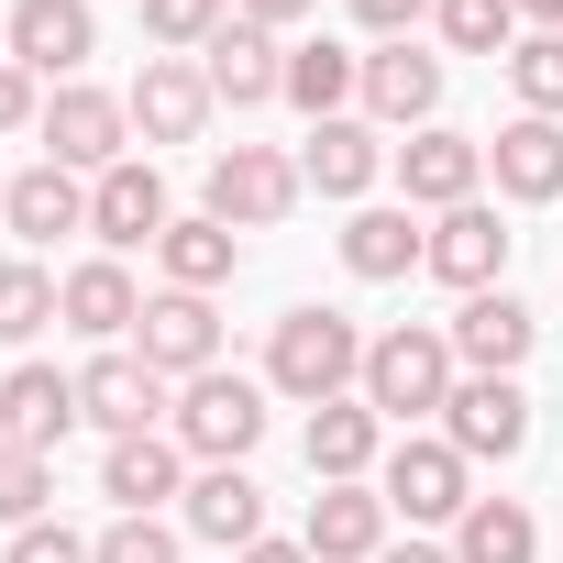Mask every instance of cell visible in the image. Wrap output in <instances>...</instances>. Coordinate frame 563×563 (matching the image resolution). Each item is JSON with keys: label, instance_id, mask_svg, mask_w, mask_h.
<instances>
[{"label": "cell", "instance_id": "6da1fadb", "mask_svg": "<svg viewBox=\"0 0 563 563\" xmlns=\"http://www.w3.org/2000/svg\"><path fill=\"white\" fill-rule=\"evenodd\" d=\"M265 387L299 398V409L354 398V387H365V332H354L343 310H288V321L265 332Z\"/></svg>", "mask_w": 563, "mask_h": 563}, {"label": "cell", "instance_id": "7a4b0ae2", "mask_svg": "<svg viewBox=\"0 0 563 563\" xmlns=\"http://www.w3.org/2000/svg\"><path fill=\"white\" fill-rule=\"evenodd\" d=\"M453 387H464V376H453V332L398 321V332L365 343V409H376V420H431Z\"/></svg>", "mask_w": 563, "mask_h": 563}, {"label": "cell", "instance_id": "3957f363", "mask_svg": "<svg viewBox=\"0 0 563 563\" xmlns=\"http://www.w3.org/2000/svg\"><path fill=\"white\" fill-rule=\"evenodd\" d=\"M254 442H265V376L210 365V376L177 387V453H199V464H243Z\"/></svg>", "mask_w": 563, "mask_h": 563}, {"label": "cell", "instance_id": "277c9868", "mask_svg": "<svg viewBox=\"0 0 563 563\" xmlns=\"http://www.w3.org/2000/svg\"><path fill=\"white\" fill-rule=\"evenodd\" d=\"M34 133H45V166H67V177H111V166L133 155V144H122V133H133V111H122L111 89H89V78H67V89L45 100V122H34Z\"/></svg>", "mask_w": 563, "mask_h": 563}, {"label": "cell", "instance_id": "5b68a950", "mask_svg": "<svg viewBox=\"0 0 563 563\" xmlns=\"http://www.w3.org/2000/svg\"><path fill=\"white\" fill-rule=\"evenodd\" d=\"M464 475H475V464H464L442 431H409V442L376 464V497H387V519H409V530H420V519H464V508H475V486H464Z\"/></svg>", "mask_w": 563, "mask_h": 563}, {"label": "cell", "instance_id": "8992f818", "mask_svg": "<svg viewBox=\"0 0 563 563\" xmlns=\"http://www.w3.org/2000/svg\"><path fill=\"white\" fill-rule=\"evenodd\" d=\"M288 210H299V155H276V144H221L210 155V221L265 232V221H288Z\"/></svg>", "mask_w": 563, "mask_h": 563}, {"label": "cell", "instance_id": "52a82bcc", "mask_svg": "<svg viewBox=\"0 0 563 563\" xmlns=\"http://www.w3.org/2000/svg\"><path fill=\"white\" fill-rule=\"evenodd\" d=\"M133 354H144L166 387H188V376H210V365H221V310H210L199 288H166V299H144Z\"/></svg>", "mask_w": 563, "mask_h": 563}, {"label": "cell", "instance_id": "ba28073f", "mask_svg": "<svg viewBox=\"0 0 563 563\" xmlns=\"http://www.w3.org/2000/svg\"><path fill=\"white\" fill-rule=\"evenodd\" d=\"M442 442H453L464 464L530 453V398H519V376H464V387L442 398Z\"/></svg>", "mask_w": 563, "mask_h": 563}, {"label": "cell", "instance_id": "9c48e42d", "mask_svg": "<svg viewBox=\"0 0 563 563\" xmlns=\"http://www.w3.org/2000/svg\"><path fill=\"white\" fill-rule=\"evenodd\" d=\"M0 45H12V67L23 78H78L89 67V45H100V23H89V0H12L0 12Z\"/></svg>", "mask_w": 563, "mask_h": 563}, {"label": "cell", "instance_id": "30bf717a", "mask_svg": "<svg viewBox=\"0 0 563 563\" xmlns=\"http://www.w3.org/2000/svg\"><path fill=\"white\" fill-rule=\"evenodd\" d=\"M508 243H519V232H508L486 199H464V210L431 221V254H420V265L442 276L453 299H475V288H508Z\"/></svg>", "mask_w": 563, "mask_h": 563}, {"label": "cell", "instance_id": "8fae6325", "mask_svg": "<svg viewBox=\"0 0 563 563\" xmlns=\"http://www.w3.org/2000/svg\"><path fill=\"white\" fill-rule=\"evenodd\" d=\"M199 78H210V100H232V111H265V100H288V45H276L265 23H221L210 45H199Z\"/></svg>", "mask_w": 563, "mask_h": 563}, {"label": "cell", "instance_id": "7c38bea8", "mask_svg": "<svg viewBox=\"0 0 563 563\" xmlns=\"http://www.w3.org/2000/svg\"><path fill=\"white\" fill-rule=\"evenodd\" d=\"M122 111H133V133H144V144H199L221 100H210V78H199L188 56H144V78H133V100H122Z\"/></svg>", "mask_w": 563, "mask_h": 563}, {"label": "cell", "instance_id": "4fadbf2b", "mask_svg": "<svg viewBox=\"0 0 563 563\" xmlns=\"http://www.w3.org/2000/svg\"><path fill=\"white\" fill-rule=\"evenodd\" d=\"M398 188H409V210H464V199L486 188V144H475V133L420 122V133L398 144Z\"/></svg>", "mask_w": 563, "mask_h": 563}, {"label": "cell", "instance_id": "5bb4252c", "mask_svg": "<svg viewBox=\"0 0 563 563\" xmlns=\"http://www.w3.org/2000/svg\"><path fill=\"white\" fill-rule=\"evenodd\" d=\"M166 177H155V155H122L111 177H89V232L111 243V254H133V243H166Z\"/></svg>", "mask_w": 563, "mask_h": 563}, {"label": "cell", "instance_id": "9a60e30c", "mask_svg": "<svg viewBox=\"0 0 563 563\" xmlns=\"http://www.w3.org/2000/svg\"><path fill=\"white\" fill-rule=\"evenodd\" d=\"M177 398H166V376L144 365V354H100V365H78V420H100L111 442H133V431H155Z\"/></svg>", "mask_w": 563, "mask_h": 563}, {"label": "cell", "instance_id": "2e32d148", "mask_svg": "<svg viewBox=\"0 0 563 563\" xmlns=\"http://www.w3.org/2000/svg\"><path fill=\"white\" fill-rule=\"evenodd\" d=\"M100 497H111L122 519H155L166 497H188V453H177V431H133V442H111V453H100Z\"/></svg>", "mask_w": 563, "mask_h": 563}, {"label": "cell", "instance_id": "e0dca14e", "mask_svg": "<svg viewBox=\"0 0 563 563\" xmlns=\"http://www.w3.org/2000/svg\"><path fill=\"white\" fill-rule=\"evenodd\" d=\"M530 343H541V321H530L508 288H475V299L453 310V365H475V376H519Z\"/></svg>", "mask_w": 563, "mask_h": 563}, {"label": "cell", "instance_id": "ac0fdd59", "mask_svg": "<svg viewBox=\"0 0 563 563\" xmlns=\"http://www.w3.org/2000/svg\"><path fill=\"white\" fill-rule=\"evenodd\" d=\"M67 431H78V376H56V365H12L0 376V442L56 453Z\"/></svg>", "mask_w": 563, "mask_h": 563}, {"label": "cell", "instance_id": "d6986e66", "mask_svg": "<svg viewBox=\"0 0 563 563\" xmlns=\"http://www.w3.org/2000/svg\"><path fill=\"white\" fill-rule=\"evenodd\" d=\"M486 177H497V199H519V210H541V199H563V122H541V111H519L497 144H486Z\"/></svg>", "mask_w": 563, "mask_h": 563}, {"label": "cell", "instance_id": "ffe728a7", "mask_svg": "<svg viewBox=\"0 0 563 563\" xmlns=\"http://www.w3.org/2000/svg\"><path fill=\"white\" fill-rule=\"evenodd\" d=\"M354 100H365L376 122H409V133H420V122L442 111V56H420V45L398 34V45L365 56V89H354Z\"/></svg>", "mask_w": 563, "mask_h": 563}, {"label": "cell", "instance_id": "44dd1931", "mask_svg": "<svg viewBox=\"0 0 563 563\" xmlns=\"http://www.w3.org/2000/svg\"><path fill=\"white\" fill-rule=\"evenodd\" d=\"M376 166H387V144H376V122H310V144H299V188H321V199H365L376 188Z\"/></svg>", "mask_w": 563, "mask_h": 563}, {"label": "cell", "instance_id": "7402d4cb", "mask_svg": "<svg viewBox=\"0 0 563 563\" xmlns=\"http://www.w3.org/2000/svg\"><path fill=\"white\" fill-rule=\"evenodd\" d=\"M365 464H387V420L365 398H321L310 409V475L321 486H365Z\"/></svg>", "mask_w": 563, "mask_h": 563}, {"label": "cell", "instance_id": "603a6c76", "mask_svg": "<svg viewBox=\"0 0 563 563\" xmlns=\"http://www.w3.org/2000/svg\"><path fill=\"white\" fill-rule=\"evenodd\" d=\"M299 541H310V563H376L387 552V497L376 486H321Z\"/></svg>", "mask_w": 563, "mask_h": 563}, {"label": "cell", "instance_id": "cb8c5ba5", "mask_svg": "<svg viewBox=\"0 0 563 563\" xmlns=\"http://www.w3.org/2000/svg\"><path fill=\"white\" fill-rule=\"evenodd\" d=\"M56 321H67V332H89V343H122V332L144 321V288L122 276V254H89V265H67V299H56Z\"/></svg>", "mask_w": 563, "mask_h": 563}, {"label": "cell", "instance_id": "d4e9b609", "mask_svg": "<svg viewBox=\"0 0 563 563\" xmlns=\"http://www.w3.org/2000/svg\"><path fill=\"white\" fill-rule=\"evenodd\" d=\"M188 530L221 541V552L265 541V486H254L243 464H199V475H188Z\"/></svg>", "mask_w": 563, "mask_h": 563}, {"label": "cell", "instance_id": "484cf974", "mask_svg": "<svg viewBox=\"0 0 563 563\" xmlns=\"http://www.w3.org/2000/svg\"><path fill=\"white\" fill-rule=\"evenodd\" d=\"M0 221H12L23 243H56V232H89V177H67V166H23L12 188H0Z\"/></svg>", "mask_w": 563, "mask_h": 563}, {"label": "cell", "instance_id": "4316f807", "mask_svg": "<svg viewBox=\"0 0 563 563\" xmlns=\"http://www.w3.org/2000/svg\"><path fill=\"white\" fill-rule=\"evenodd\" d=\"M420 254H431V232H420V210H409V199H398V210H354V221H343V265H354V276H376V288H387V276H409Z\"/></svg>", "mask_w": 563, "mask_h": 563}, {"label": "cell", "instance_id": "83f0119b", "mask_svg": "<svg viewBox=\"0 0 563 563\" xmlns=\"http://www.w3.org/2000/svg\"><path fill=\"white\" fill-rule=\"evenodd\" d=\"M354 89H365V56H354V45H332V34H321V45H288V100H299L310 122H343Z\"/></svg>", "mask_w": 563, "mask_h": 563}, {"label": "cell", "instance_id": "f1b7e54d", "mask_svg": "<svg viewBox=\"0 0 563 563\" xmlns=\"http://www.w3.org/2000/svg\"><path fill=\"white\" fill-rule=\"evenodd\" d=\"M530 552H541V519L519 497H475L453 519V563H530Z\"/></svg>", "mask_w": 563, "mask_h": 563}, {"label": "cell", "instance_id": "f546056e", "mask_svg": "<svg viewBox=\"0 0 563 563\" xmlns=\"http://www.w3.org/2000/svg\"><path fill=\"white\" fill-rule=\"evenodd\" d=\"M155 254H166V288H199V299L221 288L232 265H243L232 221H210V210H199V221H166V243H155Z\"/></svg>", "mask_w": 563, "mask_h": 563}, {"label": "cell", "instance_id": "4dcf8cb0", "mask_svg": "<svg viewBox=\"0 0 563 563\" xmlns=\"http://www.w3.org/2000/svg\"><path fill=\"white\" fill-rule=\"evenodd\" d=\"M431 23H442L453 56H497V67H508V45H519V12H508V0H431Z\"/></svg>", "mask_w": 563, "mask_h": 563}, {"label": "cell", "instance_id": "1f68e13d", "mask_svg": "<svg viewBox=\"0 0 563 563\" xmlns=\"http://www.w3.org/2000/svg\"><path fill=\"white\" fill-rule=\"evenodd\" d=\"M56 299H67V276H45V265H0V343H34V332L56 321Z\"/></svg>", "mask_w": 563, "mask_h": 563}, {"label": "cell", "instance_id": "d6a6232c", "mask_svg": "<svg viewBox=\"0 0 563 563\" xmlns=\"http://www.w3.org/2000/svg\"><path fill=\"white\" fill-rule=\"evenodd\" d=\"M508 89H519V111L563 122V34H519L508 45Z\"/></svg>", "mask_w": 563, "mask_h": 563}, {"label": "cell", "instance_id": "836d02e7", "mask_svg": "<svg viewBox=\"0 0 563 563\" xmlns=\"http://www.w3.org/2000/svg\"><path fill=\"white\" fill-rule=\"evenodd\" d=\"M45 497H56V453L0 442V519H12V530H34V519H45Z\"/></svg>", "mask_w": 563, "mask_h": 563}, {"label": "cell", "instance_id": "e575fe53", "mask_svg": "<svg viewBox=\"0 0 563 563\" xmlns=\"http://www.w3.org/2000/svg\"><path fill=\"white\" fill-rule=\"evenodd\" d=\"M232 23V0H144V34L155 45H210Z\"/></svg>", "mask_w": 563, "mask_h": 563}, {"label": "cell", "instance_id": "d590c367", "mask_svg": "<svg viewBox=\"0 0 563 563\" xmlns=\"http://www.w3.org/2000/svg\"><path fill=\"white\" fill-rule=\"evenodd\" d=\"M100 563H177V530L166 519H111L100 530Z\"/></svg>", "mask_w": 563, "mask_h": 563}, {"label": "cell", "instance_id": "8d00e7d4", "mask_svg": "<svg viewBox=\"0 0 563 563\" xmlns=\"http://www.w3.org/2000/svg\"><path fill=\"white\" fill-rule=\"evenodd\" d=\"M12 563H100V541H78L67 519H34V530H12Z\"/></svg>", "mask_w": 563, "mask_h": 563}, {"label": "cell", "instance_id": "74e56055", "mask_svg": "<svg viewBox=\"0 0 563 563\" xmlns=\"http://www.w3.org/2000/svg\"><path fill=\"white\" fill-rule=\"evenodd\" d=\"M23 122H45V89H34L12 56H0V133H23Z\"/></svg>", "mask_w": 563, "mask_h": 563}, {"label": "cell", "instance_id": "f35d334b", "mask_svg": "<svg viewBox=\"0 0 563 563\" xmlns=\"http://www.w3.org/2000/svg\"><path fill=\"white\" fill-rule=\"evenodd\" d=\"M420 12H431V0H354V23H365V34H387V45H398Z\"/></svg>", "mask_w": 563, "mask_h": 563}, {"label": "cell", "instance_id": "ab89813d", "mask_svg": "<svg viewBox=\"0 0 563 563\" xmlns=\"http://www.w3.org/2000/svg\"><path fill=\"white\" fill-rule=\"evenodd\" d=\"M232 12H243V23H265V34H288V23H310V12H321V0H232Z\"/></svg>", "mask_w": 563, "mask_h": 563}, {"label": "cell", "instance_id": "60d3db41", "mask_svg": "<svg viewBox=\"0 0 563 563\" xmlns=\"http://www.w3.org/2000/svg\"><path fill=\"white\" fill-rule=\"evenodd\" d=\"M232 563H310V541H243Z\"/></svg>", "mask_w": 563, "mask_h": 563}, {"label": "cell", "instance_id": "b9f144b4", "mask_svg": "<svg viewBox=\"0 0 563 563\" xmlns=\"http://www.w3.org/2000/svg\"><path fill=\"white\" fill-rule=\"evenodd\" d=\"M508 12H519L530 34H563V0H508Z\"/></svg>", "mask_w": 563, "mask_h": 563}, {"label": "cell", "instance_id": "7bdbcfd3", "mask_svg": "<svg viewBox=\"0 0 563 563\" xmlns=\"http://www.w3.org/2000/svg\"><path fill=\"white\" fill-rule=\"evenodd\" d=\"M376 563H453V552H431V541H398V552H376Z\"/></svg>", "mask_w": 563, "mask_h": 563}, {"label": "cell", "instance_id": "ee69618b", "mask_svg": "<svg viewBox=\"0 0 563 563\" xmlns=\"http://www.w3.org/2000/svg\"><path fill=\"white\" fill-rule=\"evenodd\" d=\"M0 188H12V177H0Z\"/></svg>", "mask_w": 563, "mask_h": 563}]
</instances>
